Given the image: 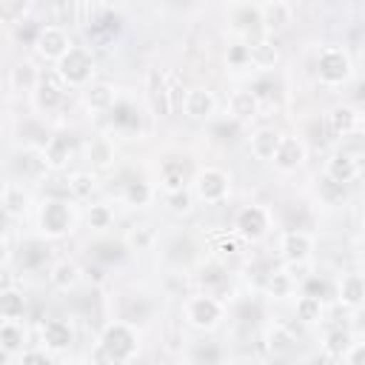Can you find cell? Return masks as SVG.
Listing matches in <instances>:
<instances>
[{
	"label": "cell",
	"mask_w": 365,
	"mask_h": 365,
	"mask_svg": "<svg viewBox=\"0 0 365 365\" xmlns=\"http://www.w3.org/2000/svg\"><path fill=\"white\" fill-rule=\"evenodd\" d=\"M279 254H282L285 262H311L314 237L302 228H291L279 237Z\"/></svg>",
	"instance_id": "obj_10"
},
{
	"label": "cell",
	"mask_w": 365,
	"mask_h": 365,
	"mask_svg": "<svg viewBox=\"0 0 365 365\" xmlns=\"http://www.w3.org/2000/svg\"><path fill=\"white\" fill-rule=\"evenodd\" d=\"M26 11H29V3L26 0H0V20L9 23V26H17L26 20Z\"/></svg>",
	"instance_id": "obj_42"
},
{
	"label": "cell",
	"mask_w": 365,
	"mask_h": 365,
	"mask_svg": "<svg viewBox=\"0 0 365 365\" xmlns=\"http://www.w3.org/2000/svg\"><path fill=\"white\" fill-rule=\"evenodd\" d=\"M214 111H217V97H214L211 88H205V86L188 88L185 108H182V114H185L188 120H211Z\"/></svg>",
	"instance_id": "obj_12"
},
{
	"label": "cell",
	"mask_w": 365,
	"mask_h": 365,
	"mask_svg": "<svg viewBox=\"0 0 365 365\" xmlns=\"http://www.w3.org/2000/svg\"><path fill=\"white\" fill-rule=\"evenodd\" d=\"M26 205H29V194L23 191V185L17 180H9L3 185V211H6V217H20L26 211Z\"/></svg>",
	"instance_id": "obj_30"
},
{
	"label": "cell",
	"mask_w": 365,
	"mask_h": 365,
	"mask_svg": "<svg viewBox=\"0 0 365 365\" xmlns=\"http://www.w3.org/2000/svg\"><path fill=\"white\" fill-rule=\"evenodd\" d=\"M359 131H362V137H365V114H362V120H359Z\"/></svg>",
	"instance_id": "obj_54"
},
{
	"label": "cell",
	"mask_w": 365,
	"mask_h": 365,
	"mask_svg": "<svg viewBox=\"0 0 365 365\" xmlns=\"http://www.w3.org/2000/svg\"><path fill=\"white\" fill-rule=\"evenodd\" d=\"M74 339V331L66 319H46L40 325V342L46 345V351H66Z\"/></svg>",
	"instance_id": "obj_15"
},
{
	"label": "cell",
	"mask_w": 365,
	"mask_h": 365,
	"mask_svg": "<svg viewBox=\"0 0 365 365\" xmlns=\"http://www.w3.org/2000/svg\"><path fill=\"white\" fill-rule=\"evenodd\" d=\"M359 120H362V114H359L354 106H334V108L328 111V128H331L334 137H348V134H354V131L359 128Z\"/></svg>",
	"instance_id": "obj_18"
},
{
	"label": "cell",
	"mask_w": 365,
	"mask_h": 365,
	"mask_svg": "<svg viewBox=\"0 0 365 365\" xmlns=\"http://www.w3.org/2000/svg\"><path fill=\"white\" fill-rule=\"evenodd\" d=\"M80 277H83V268H80L77 262H71V259H57V262L48 268V282H51L57 291H71V288H77Z\"/></svg>",
	"instance_id": "obj_21"
},
{
	"label": "cell",
	"mask_w": 365,
	"mask_h": 365,
	"mask_svg": "<svg viewBox=\"0 0 365 365\" xmlns=\"http://www.w3.org/2000/svg\"><path fill=\"white\" fill-rule=\"evenodd\" d=\"M185 97L188 88H182V80L177 71H168V103H171V114H180L185 108Z\"/></svg>",
	"instance_id": "obj_43"
},
{
	"label": "cell",
	"mask_w": 365,
	"mask_h": 365,
	"mask_svg": "<svg viewBox=\"0 0 365 365\" xmlns=\"http://www.w3.org/2000/svg\"><path fill=\"white\" fill-rule=\"evenodd\" d=\"M268 228H271V214H268V208H262V205H257V202L242 205V208L237 211V217H234V231H237L245 242L262 240V237L268 234Z\"/></svg>",
	"instance_id": "obj_7"
},
{
	"label": "cell",
	"mask_w": 365,
	"mask_h": 365,
	"mask_svg": "<svg viewBox=\"0 0 365 365\" xmlns=\"http://www.w3.org/2000/svg\"><path fill=\"white\" fill-rule=\"evenodd\" d=\"M151 197H154V188L145 180H128L125 188H123V200L131 208H145L151 202Z\"/></svg>",
	"instance_id": "obj_32"
},
{
	"label": "cell",
	"mask_w": 365,
	"mask_h": 365,
	"mask_svg": "<svg viewBox=\"0 0 365 365\" xmlns=\"http://www.w3.org/2000/svg\"><path fill=\"white\" fill-rule=\"evenodd\" d=\"M362 228H365V222H362Z\"/></svg>",
	"instance_id": "obj_56"
},
{
	"label": "cell",
	"mask_w": 365,
	"mask_h": 365,
	"mask_svg": "<svg viewBox=\"0 0 365 365\" xmlns=\"http://www.w3.org/2000/svg\"><path fill=\"white\" fill-rule=\"evenodd\" d=\"M305 154H308V148H305V143H302L299 137L282 134L279 148H277V154H274V165H277L279 171H294V168H299V165L305 163Z\"/></svg>",
	"instance_id": "obj_13"
},
{
	"label": "cell",
	"mask_w": 365,
	"mask_h": 365,
	"mask_svg": "<svg viewBox=\"0 0 365 365\" xmlns=\"http://www.w3.org/2000/svg\"><path fill=\"white\" fill-rule=\"evenodd\" d=\"M336 299L351 311L365 305V279H362V274H342L339 282H336Z\"/></svg>",
	"instance_id": "obj_17"
},
{
	"label": "cell",
	"mask_w": 365,
	"mask_h": 365,
	"mask_svg": "<svg viewBox=\"0 0 365 365\" xmlns=\"http://www.w3.org/2000/svg\"><path fill=\"white\" fill-rule=\"evenodd\" d=\"M354 74L351 54L342 46H325L317 54V77L322 86H342Z\"/></svg>",
	"instance_id": "obj_4"
},
{
	"label": "cell",
	"mask_w": 365,
	"mask_h": 365,
	"mask_svg": "<svg viewBox=\"0 0 365 365\" xmlns=\"http://www.w3.org/2000/svg\"><path fill=\"white\" fill-rule=\"evenodd\" d=\"M86 160L94 168H108L114 163V143L108 137H91L86 145Z\"/></svg>",
	"instance_id": "obj_29"
},
{
	"label": "cell",
	"mask_w": 365,
	"mask_h": 365,
	"mask_svg": "<svg viewBox=\"0 0 365 365\" xmlns=\"http://www.w3.org/2000/svg\"><path fill=\"white\" fill-rule=\"evenodd\" d=\"M351 345H354V334H351L348 328H334V331H328V334H325V339H322L325 354H328V356H334V359L348 356Z\"/></svg>",
	"instance_id": "obj_31"
},
{
	"label": "cell",
	"mask_w": 365,
	"mask_h": 365,
	"mask_svg": "<svg viewBox=\"0 0 365 365\" xmlns=\"http://www.w3.org/2000/svg\"><path fill=\"white\" fill-rule=\"evenodd\" d=\"M86 217H88V225H91L94 231H106V228H111V222H114V211H111V205H106V202L91 205Z\"/></svg>",
	"instance_id": "obj_45"
},
{
	"label": "cell",
	"mask_w": 365,
	"mask_h": 365,
	"mask_svg": "<svg viewBox=\"0 0 365 365\" xmlns=\"http://www.w3.org/2000/svg\"><path fill=\"white\" fill-rule=\"evenodd\" d=\"M194 200H197V197H194L191 188H180V191H168V194H165V205H168L171 214H191Z\"/></svg>",
	"instance_id": "obj_41"
},
{
	"label": "cell",
	"mask_w": 365,
	"mask_h": 365,
	"mask_svg": "<svg viewBox=\"0 0 365 365\" xmlns=\"http://www.w3.org/2000/svg\"><path fill=\"white\" fill-rule=\"evenodd\" d=\"M322 311H325V305H322L319 297H308V294H299V297H297V319H299L302 325L319 322V319H322Z\"/></svg>",
	"instance_id": "obj_37"
},
{
	"label": "cell",
	"mask_w": 365,
	"mask_h": 365,
	"mask_svg": "<svg viewBox=\"0 0 365 365\" xmlns=\"http://www.w3.org/2000/svg\"><path fill=\"white\" fill-rule=\"evenodd\" d=\"M222 365H248V362H240V359H228V362H222Z\"/></svg>",
	"instance_id": "obj_53"
},
{
	"label": "cell",
	"mask_w": 365,
	"mask_h": 365,
	"mask_svg": "<svg viewBox=\"0 0 365 365\" xmlns=\"http://www.w3.org/2000/svg\"><path fill=\"white\" fill-rule=\"evenodd\" d=\"M54 71L60 74V80L66 83V88H88L91 77H94V54L86 46H71L68 54L54 66Z\"/></svg>",
	"instance_id": "obj_2"
},
{
	"label": "cell",
	"mask_w": 365,
	"mask_h": 365,
	"mask_svg": "<svg viewBox=\"0 0 365 365\" xmlns=\"http://www.w3.org/2000/svg\"><path fill=\"white\" fill-rule=\"evenodd\" d=\"M160 182H163L165 194H168V191H180V188H188V185H185V182H188L185 165H182V163H174V160H168V163L160 168Z\"/></svg>",
	"instance_id": "obj_33"
},
{
	"label": "cell",
	"mask_w": 365,
	"mask_h": 365,
	"mask_svg": "<svg viewBox=\"0 0 365 365\" xmlns=\"http://www.w3.org/2000/svg\"><path fill=\"white\" fill-rule=\"evenodd\" d=\"M17 365H54L51 362V354L48 351H40V348H29L17 356Z\"/></svg>",
	"instance_id": "obj_46"
},
{
	"label": "cell",
	"mask_w": 365,
	"mask_h": 365,
	"mask_svg": "<svg viewBox=\"0 0 365 365\" xmlns=\"http://www.w3.org/2000/svg\"><path fill=\"white\" fill-rule=\"evenodd\" d=\"M222 348L214 339H197L188 351V365H222Z\"/></svg>",
	"instance_id": "obj_26"
},
{
	"label": "cell",
	"mask_w": 365,
	"mask_h": 365,
	"mask_svg": "<svg viewBox=\"0 0 365 365\" xmlns=\"http://www.w3.org/2000/svg\"><path fill=\"white\" fill-rule=\"evenodd\" d=\"M34 108H40V111H54V108H60V103L66 100V83L60 80V74L57 71H46L43 77H40V86L34 88Z\"/></svg>",
	"instance_id": "obj_9"
},
{
	"label": "cell",
	"mask_w": 365,
	"mask_h": 365,
	"mask_svg": "<svg viewBox=\"0 0 365 365\" xmlns=\"http://www.w3.org/2000/svg\"><path fill=\"white\" fill-rule=\"evenodd\" d=\"M37 225L46 240H63L66 234L74 231V205L68 200H57V197L46 200L40 205Z\"/></svg>",
	"instance_id": "obj_3"
},
{
	"label": "cell",
	"mask_w": 365,
	"mask_h": 365,
	"mask_svg": "<svg viewBox=\"0 0 365 365\" xmlns=\"http://www.w3.org/2000/svg\"><path fill=\"white\" fill-rule=\"evenodd\" d=\"M23 342H26V328L20 319H3L0 325V345L6 356H20L23 354Z\"/></svg>",
	"instance_id": "obj_24"
},
{
	"label": "cell",
	"mask_w": 365,
	"mask_h": 365,
	"mask_svg": "<svg viewBox=\"0 0 365 365\" xmlns=\"http://www.w3.org/2000/svg\"><path fill=\"white\" fill-rule=\"evenodd\" d=\"M285 274L294 279V282H305L311 274V262H285Z\"/></svg>",
	"instance_id": "obj_49"
},
{
	"label": "cell",
	"mask_w": 365,
	"mask_h": 365,
	"mask_svg": "<svg viewBox=\"0 0 365 365\" xmlns=\"http://www.w3.org/2000/svg\"><path fill=\"white\" fill-rule=\"evenodd\" d=\"M71 46H74V43H71L68 31H66L63 26H54V23H46L43 31H40V37H37V43H34L37 54H40L43 60H48V63H60V60L68 54Z\"/></svg>",
	"instance_id": "obj_8"
},
{
	"label": "cell",
	"mask_w": 365,
	"mask_h": 365,
	"mask_svg": "<svg viewBox=\"0 0 365 365\" xmlns=\"http://www.w3.org/2000/svg\"><path fill=\"white\" fill-rule=\"evenodd\" d=\"M317 194H319V200H322L325 205H342V202L348 200V185H339V182H334L328 174H322V177L317 180Z\"/></svg>",
	"instance_id": "obj_34"
},
{
	"label": "cell",
	"mask_w": 365,
	"mask_h": 365,
	"mask_svg": "<svg viewBox=\"0 0 365 365\" xmlns=\"http://www.w3.org/2000/svg\"><path fill=\"white\" fill-rule=\"evenodd\" d=\"M43 154H46V165H48L51 171H60V168H66L68 160H71V140H68L66 134H54V137L46 140Z\"/></svg>",
	"instance_id": "obj_23"
},
{
	"label": "cell",
	"mask_w": 365,
	"mask_h": 365,
	"mask_svg": "<svg viewBox=\"0 0 365 365\" xmlns=\"http://www.w3.org/2000/svg\"><path fill=\"white\" fill-rule=\"evenodd\" d=\"M48 259V248L43 240H31L26 245H20V262L23 268H40Z\"/></svg>",
	"instance_id": "obj_39"
},
{
	"label": "cell",
	"mask_w": 365,
	"mask_h": 365,
	"mask_svg": "<svg viewBox=\"0 0 365 365\" xmlns=\"http://www.w3.org/2000/svg\"><path fill=\"white\" fill-rule=\"evenodd\" d=\"M23 311H26L23 291H17V288L0 291V317L3 319H23Z\"/></svg>",
	"instance_id": "obj_36"
},
{
	"label": "cell",
	"mask_w": 365,
	"mask_h": 365,
	"mask_svg": "<svg viewBox=\"0 0 365 365\" xmlns=\"http://www.w3.org/2000/svg\"><path fill=\"white\" fill-rule=\"evenodd\" d=\"M348 331H351L354 336H362V339H365V305H359V308H354V314H351V325H348Z\"/></svg>",
	"instance_id": "obj_51"
},
{
	"label": "cell",
	"mask_w": 365,
	"mask_h": 365,
	"mask_svg": "<svg viewBox=\"0 0 365 365\" xmlns=\"http://www.w3.org/2000/svg\"><path fill=\"white\" fill-rule=\"evenodd\" d=\"M302 294H308V297H319V299H325L322 294H328V282H325V279H319V277L314 274V277H308V279L302 282Z\"/></svg>",
	"instance_id": "obj_50"
},
{
	"label": "cell",
	"mask_w": 365,
	"mask_h": 365,
	"mask_svg": "<svg viewBox=\"0 0 365 365\" xmlns=\"http://www.w3.org/2000/svg\"><path fill=\"white\" fill-rule=\"evenodd\" d=\"M228 63L231 66H251V48L245 43H234L228 48Z\"/></svg>",
	"instance_id": "obj_48"
},
{
	"label": "cell",
	"mask_w": 365,
	"mask_h": 365,
	"mask_svg": "<svg viewBox=\"0 0 365 365\" xmlns=\"http://www.w3.org/2000/svg\"><path fill=\"white\" fill-rule=\"evenodd\" d=\"M279 140H282V134L277 131V128H257L254 134H251V154L257 157V160H271L274 163V154H277V148H279Z\"/></svg>",
	"instance_id": "obj_20"
},
{
	"label": "cell",
	"mask_w": 365,
	"mask_h": 365,
	"mask_svg": "<svg viewBox=\"0 0 365 365\" xmlns=\"http://www.w3.org/2000/svg\"><path fill=\"white\" fill-rule=\"evenodd\" d=\"M148 80V94H151V103L160 114H171V103H168V71L163 68H148L145 74Z\"/></svg>",
	"instance_id": "obj_22"
},
{
	"label": "cell",
	"mask_w": 365,
	"mask_h": 365,
	"mask_svg": "<svg viewBox=\"0 0 365 365\" xmlns=\"http://www.w3.org/2000/svg\"><path fill=\"white\" fill-rule=\"evenodd\" d=\"M262 288H265V294H268L271 299H285V297H291V294H294L297 282H294V279L285 274V268H282V271H271Z\"/></svg>",
	"instance_id": "obj_35"
},
{
	"label": "cell",
	"mask_w": 365,
	"mask_h": 365,
	"mask_svg": "<svg viewBox=\"0 0 365 365\" xmlns=\"http://www.w3.org/2000/svg\"><path fill=\"white\" fill-rule=\"evenodd\" d=\"M11 168H14V174L23 177V180H37V177H43V171H48L43 145H26L23 151H17L14 160H11Z\"/></svg>",
	"instance_id": "obj_11"
},
{
	"label": "cell",
	"mask_w": 365,
	"mask_h": 365,
	"mask_svg": "<svg viewBox=\"0 0 365 365\" xmlns=\"http://www.w3.org/2000/svg\"><path fill=\"white\" fill-rule=\"evenodd\" d=\"M131 251H145V248H151V242H154V231L148 228V225H134V228H128V234H125V240H123Z\"/></svg>",
	"instance_id": "obj_44"
},
{
	"label": "cell",
	"mask_w": 365,
	"mask_h": 365,
	"mask_svg": "<svg viewBox=\"0 0 365 365\" xmlns=\"http://www.w3.org/2000/svg\"><path fill=\"white\" fill-rule=\"evenodd\" d=\"M345 365H365V339L351 345V351L345 356Z\"/></svg>",
	"instance_id": "obj_52"
},
{
	"label": "cell",
	"mask_w": 365,
	"mask_h": 365,
	"mask_svg": "<svg viewBox=\"0 0 365 365\" xmlns=\"http://www.w3.org/2000/svg\"><path fill=\"white\" fill-rule=\"evenodd\" d=\"M222 314H225V305H222L214 294H208V291L188 297L185 305H182L185 322H188L191 328H197V331H211V328H217L220 319H222Z\"/></svg>",
	"instance_id": "obj_5"
},
{
	"label": "cell",
	"mask_w": 365,
	"mask_h": 365,
	"mask_svg": "<svg viewBox=\"0 0 365 365\" xmlns=\"http://www.w3.org/2000/svg\"><path fill=\"white\" fill-rule=\"evenodd\" d=\"M194 197L205 205H217L222 200H228L231 194V177L222 171V168H214V165H205L197 171L194 177V185H191Z\"/></svg>",
	"instance_id": "obj_6"
},
{
	"label": "cell",
	"mask_w": 365,
	"mask_h": 365,
	"mask_svg": "<svg viewBox=\"0 0 365 365\" xmlns=\"http://www.w3.org/2000/svg\"><path fill=\"white\" fill-rule=\"evenodd\" d=\"M83 97H86V106L91 111H108V108L117 106V91L108 83H91Z\"/></svg>",
	"instance_id": "obj_27"
},
{
	"label": "cell",
	"mask_w": 365,
	"mask_h": 365,
	"mask_svg": "<svg viewBox=\"0 0 365 365\" xmlns=\"http://www.w3.org/2000/svg\"><path fill=\"white\" fill-rule=\"evenodd\" d=\"M248 48H251V66H254L257 71H271V68L279 63V48H277V43L268 40V37L257 40V43L248 46Z\"/></svg>",
	"instance_id": "obj_25"
},
{
	"label": "cell",
	"mask_w": 365,
	"mask_h": 365,
	"mask_svg": "<svg viewBox=\"0 0 365 365\" xmlns=\"http://www.w3.org/2000/svg\"><path fill=\"white\" fill-rule=\"evenodd\" d=\"M257 111H259V97H257V91L242 88V91H234V94L228 97V114H231V120L245 123V120L257 117Z\"/></svg>",
	"instance_id": "obj_19"
},
{
	"label": "cell",
	"mask_w": 365,
	"mask_h": 365,
	"mask_svg": "<svg viewBox=\"0 0 365 365\" xmlns=\"http://www.w3.org/2000/svg\"><path fill=\"white\" fill-rule=\"evenodd\" d=\"M242 237L237 234V231H228V234H222L220 240H217V251L220 254H237V251H242Z\"/></svg>",
	"instance_id": "obj_47"
},
{
	"label": "cell",
	"mask_w": 365,
	"mask_h": 365,
	"mask_svg": "<svg viewBox=\"0 0 365 365\" xmlns=\"http://www.w3.org/2000/svg\"><path fill=\"white\" fill-rule=\"evenodd\" d=\"M40 71L34 68V63H29V60H23V63H17L11 71H9V83H11V88H17V91H31L34 94V88L40 86Z\"/></svg>",
	"instance_id": "obj_28"
},
{
	"label": "cell",
	"mask_w": 365,
	"mask_h": 365,
	"mask_svg": "<svg viewBox=\"0 0 365 365\" xmlns=\"http://www.w3.org/2000/svg\"><path fill=\"white\" fill-rule=\"evenodd\" d=\"M268 348L274 351V354H291L294 351V334L285 328V325H274V328H268Z\"/></svg>",
	"instance_id": "obj_40"
},
{
	"label": "cell",
	"mask_w": 365,
	"mask_h": 365,
	"mask_svg": "<svg viewBox=\"0 0 365 365\" xmlns=\"http://www.w3.org/2000/svg\"><path fill=\"white\" fill-rule=\"evenodd\" d=\"M259 17L265 31H282L285 26L294 23V6L285 0H268V3H259Z\"/></svg>",
	"instance_id": "obj_14"
},
{
	"label": "cell",
	"mask_w": 365,
	"mask_h": 365,
	"mask_svg": "<svg viewBox=\"0 0 365 365\" xmlns=\"http://www.w3.org/2000/svg\"><path fill=\"white\" fill-rule=\"evenodd\" d=\"M362 279H365V274H362Z\"/></svg>",
	"instance_id": "obj_55"
},
{
	"label": "cell",
	"mask_w": 365,
	"mask_h": 365,
	"mask_svg": "<svg viewBox=\"0 0 365 365\" xmlns=\"http://www.w3.org/2000/svg\"><path fill=\"white\" fill-rule=\"evenodd\" d=\"M140 351V336L131 322L114 319L103 328L97 342V359L103 365H128Z\"/></svg>",
	"instance_id": "obj_1"
},
{
	"label": "cell",
	"mask_w": 365,
	"mask_h": 365,
	"mask_svg": "<svg viewBox=\"0 0 365 365\" xmlns=\"http://www.w3.org/2000/svg\"><path fill=\"white\" fill-rule=\"evenodd\" d=\"M325 174H328L334 182H339V185H351V182L359 177V163H356L354 154L336 151V154H331V160H328V165H325Z\"/></svg>",
	"instance_id": "obj_16"
},
{
	"label": "cell",
	"mask_w": 365,
	"mask_h": 365,
	"mask_svg": "<svg viewBox=\"0 0 365 365\" xmlns=\"http://www.w3.org/2000/svg\"><path fill=\"white\" fill-rule=\"evenodd\" d=\"M94 188H97V177L91 171H74L68 177V191L74 200H88L94 194Z\"/></svg>",
	"instance_id": "obj_38"
}]
</instances>
